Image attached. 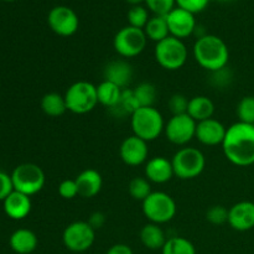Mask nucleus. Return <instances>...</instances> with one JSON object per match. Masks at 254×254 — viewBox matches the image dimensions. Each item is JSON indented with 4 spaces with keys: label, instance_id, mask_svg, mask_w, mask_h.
Listing matches in <instances>:
<instances>
[{
    "label": "nucleus",
    "instance_id": "nucleus-1",
    "mask_svg": "<svg viewBox=\"0 0 254 254\" xmlns=\"http://www.w3.org/2000/svg\"><path fill=\"white\" fill-rule=\"evenodd\" d=\"M226 159L233 165L246 168L254 164V124L237 123L227 128L222 143Z\"/></svg>",
    "mask_w": 254,
    "mask_h": 254
},
{
    "label": "nucleus",
    "instance_id": "nucleus-2",
    "mask_svg": "<svg viewBox=\"0 0 254 254\" xmlns=\"http://www.w3.org/2000/svg\"><path fill=\"white\" fill-rule=\"evenodd\" d=\"M192 52L196 62L208 72L225 68L230 60L227 44L216 35L206 34L198 37L193 45Z\"/></svg>",
    "mask_w": 254,
    "mask_h": 254
},
{
    "label": "nucleus",
    "instance_id": "nucleus-3",
    "mask_svg": "<svg viewBox=\"0 0 254 254\" xmlns=\"http://www.w3.org/2000/svg\"><path fill=\"white\" fill-rule=\"evenodd\" d=\"M133 135L146 143L158 139L165 129L164 117L155 107H140L130 117Z\"/></svg>",
    "mask_w": 254,
    "mask_h": 254
},
{
    "label": "nucleus",
    "instance_id": "nucleus-4",
    "mask_svg": "<svg viewBox=\"0 0 254 254\" xmlns=\"http://www.w3.org/2000/svg\"><path fill=\"white\" fill-rule=\"evenodd\" d=\"M141 210L149 222L161 226L175 217L178 206L169 193L164 191H153L141 202Z\"/></svg>",
    "mask_w": 254,
    "mask_h": 254
},
{
    "label": "nucleus",
    "instance_id": "nucleus-5",
    "mask_svg": "<svg viewBox=\"0 0 254 254\" xmlns=\"http://www.w3.org/2000/svg\"><path fill=\"white\" fill-rule=\"evenodd\" d=\"M171 163L175 176L181 180H192L203 173L206 158L197 148L184 146L174 154Z\"/></svg>",
    "mask_w": 254,
    "mask_h": 254
},
{
    "label": "nucleus",
    "instance_id": "nucleus-6",
    "mask_svg": "<svg viewBox=\"0 0 254 254\" xmlns=\"http://www.w3.org/2000/svg\"><path fill=\"white\" fill-rule=\"evenodd\" d=\"M67 111L73 114H87L98 104L97 86L88 81H77L64 93Z\"/></svg>",
    "mask_w": 254,
    "mask_h": 254
},
{
    "label": "nucleus",
    "instance_id": "nucleus-7",
    "mask_svg": "<svg viewBox=\"0 0 254 254\" xmlns=\"http://www.w3.org/2000/svg\"><path fill=\"white\" fill-rule=\"evenodd\" d=\"M154 56L159 66L164 69L176 71L186 64L189 52L183 40L169 36L155 45Z\"/></svg>",
    "mask_w": 254,
    "mask_h": 254
},
{
    "label": "nucleus",
    "instance_id": "nucleus-8",
    "mask_svg": "<svg viewBox=\"0 0 254 254\" xmlns=\"http://www.w3.org/2000/svg\"><path fill=\"white\" fill-rule=\"evenodd\" d=\"M14 190L30 196L36 195L44 189L46 176L39 165L32 163H24L17 165L11 173Z\"/></svg>",
    "mask_w": 254,
    "mask_h": 254
},
{
    "label": "nucleus",
    "instance_id": "nucleus-9",
    "mask_svg": "<svg viewBox=\"0 0 254 254\" xmlns=\"http://www.w3.org/2000/svg\"><path fill=\"white\" fill-rule=\"evenodd\" d=\"M148 37L143 29L124 26L114 35L113 47L123 59H133L145 50Z\"/></svg>",
    "mask_w": 254,
    "mask_h": 254
},
{
    "label": "nucleus",
    "instance_id": "nucleus-10",
    "mask_svg": "<svg viewBox=\"0 0 254 254\" xmlns=\"http://www.w3.org/2000/svg\"><path fill=\"white\" fill-rule=\"evenodd\" d=\"M96 241V230L87 221H76L64 228L62 242L68 251L73 253H83L93 246Z\"/></svg>",
    "mask_w": 254,
    "mask_h": 254
},
{
    "label": "nucleus",
    "instance_id": "nucleus-11",
    "mask_svg": "<svg viewBox=\"0 0 254 254\" xmlns=\"http://www.w3.org/2000/svg\"><path fill=\"white\" fill-rule=\"evenodd\" d=\"M196 123L188 113L180 116H173L165 124L166 138L170 143L179 146H185L196 135Z\"/></svg>",
    "mask_w": 254,
    "mask_h": 254
},
{
    "label": "nucleus",
    "instance_id": "nucleus-12",
    "mask_svg": "<svg viewBox=\"0 0 254 254\" xmlns=\"http://www.w3.org/2000/svg\"><path fill=\"white\" fill-rule=\"evenodd\" d=\"M47 24L56 35L68 37L76 34L78 30L79 19L71 7L59 5L50 10L47 15Z\"/></svg>",
    "mask_w": 254,
    "mask_h": 254
},
{
    "label": "nucleus",
    "instance_id": "nucleus-13",
    "mask_svg": "<svg viewBox=\"0 0 254 254\" xmlns=\"http://www.w3.org/2000/svg\"><path fill=\"white\" fill-rule=\"evenodd\" d=\"M169 31L170 36L176 39L184 40L193 34L196 30V19L195 14L188 11L181 7H174L168 15H166Z\"/></svg>",
    "mask_w": 254,
    "mask_h": 254
},
{
    "label": "nucleus",
    "instance_id": "nucleus-14",
    "mask_svg": "<svg viewBox=\"0 0 254 254\" xmlns=\"http://www.w3.org/2000/svg\"><path fill=\"white\" fill-rule=\"evenodd\" d=\"M148 143L135 135L124 139L119 148V156L122 161L128 166L143 165L148 161Z\"/></svg>",
    "mask_w": 254,
    "mask_h": 254
},
{
    "label": "nucleus",
    "instance_id": "nucleus-15",
    "mask_svg": "<svg viewBox=\"0 0 254 254\" xmlns=\"http://www.w3.org/2000/svg\"><path fill=\"white\" fill-rule=\"evenodd\" d=\"M228 225L238 232L254 228V202L240 201L228 208Z\"/></svg>",
    "mask_w": 254,
    "mask_h": 254
},
{
    "label": "nucleus",
    "instance_id": "nucleus-16",
    "mask_svg": "<svg viewBox=\"0 0 254 254\" xmlns=\"http://www.w3.org/2000/svg\"><path fill=\"white\" fill-rule=\"evenodd\" d=\"M226 131H227V128L220 121L210 118L198 122L196 126L195 138H197V140L206 146L222 145Z\"/></svg>",
    "mask_w": 254,
    "mask_h": 254
},
{
    "label": "nucleus",
    "instance_id": "nucleus-17",
    "mask_svg": "<svg viewBox=\"0 0 254 254\" xmlns=\"http://www.w3.org/2000/svg\"><path fill=\"white\" fill-rule=\"evenodd\" d=\"M145 178L153 184H166L175 176L171 160L165 156H154L145 163Z\"/></svg>",
    "mask_w": 254,
    "mask_h": 254
},
{
    "label": "nucleus",
    "instance_id": "nucleus-18",
    "mask_svg": "<svg viewBox=\"0 0 254 254\" xmlns=\"http://www.w3.org/2000/svg\"><path fill=\"white\" fill-rule=\"evenodd\" d=\"M2 207L7 217L14 221H21L31 212V198L25 193L14 190L2 201Z\"/></svg>",
    "mask_w": 254,
    "mask_h": 254
},
{
    "label": "nucleus",
    "instance_id": "nucleus-19",
    "mask_svg": "<svg viewBox=\"0 0 254 254\" xmlns=\"http://www.w3.org/2000/svg\"><path fill=\"white\" fill-rule=\"evenodd\" d=\"M103 76L104 81L112 82L122 89H127L133 79V68L130 64L124 60H114L104 67Z\"/></svg>",
    "mask_w": 254,
    "mask_h": 254
},
{
    "label": "nucleus",
    "instance_id": "nucleus-20",
    "mask_svg": "<svg viewBox=\"0 0 254 254\" xmlns=\"http://www.w3.org/2000/svg\"><path fill=\"white\" fill-rule=\"evenodd\" d=\"M78 195L83 198H92L98 195L103 186L102 175L96 169H86L76 176Z\"/></svg>",
    "mask_w": 254,
    "mask_h": 254
},
{
    "label": "nucleus",
    "instance_id": "nucleus-21",
    "mask_svg": "<svg viewBox=\"0 0 254 254\" xmlns=\"http://www.w3.org/2000/svg\"><path fill=\"white\" fill-rule=\"evenodd\" d=\"M9 246L16 254H32L39 246V240L34 231L19 228L10 236Z\"/></svg>",
    "mask_w": 254,
    "mask_h": 254
},
{
    "label": "nucleus",
    "instance_id": "nucleus-22",
    "mask_svg": "<svg viewBox=\"0 0 254 254\" xmlns=\"http://www.w3.org/2000/svg\"><path fill=\"white\" fill-rule=\"evenodd\" d=\"M139 237H140L141 245L151 251L163 250L164 245H165L166 241H168L165 232H164L163 228L160 227V225H156V223L151 222L143 226V228L140 230Z\"/></svg>",
    "mask_w": 254,
    "mask_h": 254
},
{
    "label": "nucleus",
    "instance_id": "nucleus-23",
    "mask_svg": "<svg viewBox=\"0 0 254 254\" xmlns=\"http://www.w3.org/2000/svg\"><path fill=\"white\" fill-rule=\"evenodd\" d=\"M215 113V103L206 96H196L190 98L188 107V114L196 122L210 119Z\"/></svg>",
    "mask_w": 254,
    "mask_h": 254
},
{
    "label": "nucleus",
    "instance_id": "nucleus-24",
    "mask_svg": "<svg viewBox=\"0 0 254 254\" xmlns=\"http://www.w3.org/2000/svg\"><path fill=\"white\" fill-rule=\"evenodd\" d=\"M123 89L117 84L108 81H102L97 86V97H98V103L104 106L106 108L112 109L118 104L121 101Z\"/></svg>",
    "mask_w": 254,
    "mask_h": 254
},
{
    "label": "nucleus",
    "instance_id": "nucleus-25",
    "mask_svg": "<svg viewBox=\"0 0 254 254\" xmlns=\"http://www.w3.org/2000/svg\"><path fill=\"white\" fill-rule=\"evenodd\" d=\"M41 109L46 116L57 118L64 114L67 111V104L64 96L57 92H50L41 98Z\"/></svg>",
    "mask_w": 254,
    "mask_h": 254
},
{
    "label": "nucleus",
    "instance_id": "nucleus-26",
    "mask_svg": "<svg viewBox=\"0 0 254 254\" xmlns=\"http://www.w3.org/2000/svg\"><path fill=\"white\" fill-rule=\"evenodd\" d=\"M144 32L149 40L156 42V44L163 41L164 39L170 36L166 17L160 16V15H154L153 17L149 19L148 24L144 27Z\"/></svg>",
    "mask_w": 254,
    "mask_h": 254
},
{
    "label": "nucleus",
    "instance_id": "nucleus-27",
    "mask_svg": "<svg viewBox=\"0 0 254 254\" xmlns=\"http://www.w3.org/2000/svg\"><path fill=\"white\" fill-rule=\"evenodd\" d=\"M138 108H140V107H139L138 102H136L135 96L133 93V89L127 88L123 89L121 101L118 102V104L116 107H113L111 109V112L117 117H131V114Z\"/></svg>",
    "mask_w": 254,
    "mask_h": 254
},
{
    "label": "nucleus",
    "instance_id": "nucleus-28",
    "mask_svg": "<svg viewBox=\"0 0 254 254\" xmlns=\"http://www.w3.org/2000/svg\"><path fill=\"white\" fill-rule=\"evenodd\" d=\"M161 254H196V248L188 238L175 236L168 238L161 250Z\"/></svg>",
    "mask_w": 254,
    "mask_h": 254
},
{
    "label": "nucleus",
    "instance_id": "nucleus-29",
    "mask_svg": "<svg viewBox=\"0 0 254 254\" xmlns=\"http://www.w3.org/2000/svg\"><path fill=\"white\" fill-rule=\"evenodd\" d=\"M133 93L139 107H154L156 98H158L156 87L150 82L139 83L135 88H133Z\"/></svg>",
    "mask_w": 254,
    "mask_h": 254
},
{
    "label": "nucleus",
    "instance_id": "nucleus-30",
    "mask_svg": "<svg viewBox=\"0 0 254 254\" xmlns=\"http://www.w3.org/2000/svg\"><path fill=\"white\" fill-rule=\"evenodd\" d=\"M128 192L134 200L143 202L153 191H151V183L146 178L136 176L131 179L128 185Z\"/></svg>",
    "mask_w": 254,
    "mask_h": 254
},
{
    "label": "nucleus",
    "instance_id": "nucleus-31",
    "mask_svg": "<svg viewBox=\"0 0 254 254\" xmlns=\"http://www.w3.org/2000/svg\"><path fill=\"white\" fill-rule=\"evenodd\" d=\"M237 116L242 123L254 124V96H246L237 106Z\"/></svg>",
    "mask_w": 254,
    "mask_h": 254
},
{
    "label": "nucleus",
    "instance_id": "nucleus-32",
    "mask_svg": "<svg viewBox=\"0 0 254 254\" xmlns=\"http://www.w3.org/2000/svg\"><path fill=\"white\" fill-rule=\"evenodd\" d=\"M149 14L148 10L141 5H136V6H131L130 10L128 11V22L129 26L138 27V29H143L149 21Z\"/></svg>",
    "mask_w": 254,
    "mask_h": 254
},
{
    "label": "nucleus",
    "instance_id": "nucleus-33",
    "mask_svg": "<svg viewBox=\"0 0 254 254\" xmlns=\"http://www.w3.org/2000/svg\"><path fill=\"white\" fill-rule=\"evenodd\" d=\"M206 220L215 226L225 225L228 222V208L222 205L211 206L206 212Z\"/></svg>",
    "mask_w": 254,
    "mask_h": 254
},
{
    "label": "nucleus",
    "instance_id": "nucleus-34",
    "mask_svg": "<svg viewBox=\"0 0 254 254\" xmlns=\"http://www.w3.org/2000/svg\"><path fill=\"white\" fill-rule=\"evenodd\" d=\"M188 97L184 96L181 93H175L170 97L169 99V111L171 112L173 116H180V114L188 113V107H189Z\"/></svg>",
    "mask_w": 254,
    "mask_h": 254
},
{
    "label": "nucleus",
    "instance_id": "nucleus-35",
    "mask_svg": "<svg viewBox=\"0 0 254 254\" xmlns=\"http://www.w3.org/2000/svg\"><path fill=\"white\" fill-rule=\"evenodd\" d=\"M145 4L155 15L166 16L175 7L176 0H145Z\"/></svg>",
    "mask_w": 254,
    "mask_h": 254
},
{
    "label": "nucleus",
    "instance_id": "nucleus-36",
    "mask_svg": "<svg viewBox=\"0 0 254 254\" xmlns=\"http://www.w3.org/2000/svg\"><path fill=\"white\" fill-rule=\"evenodd\" d=\"M59 193L64 200H72V198L79 196L76 180L66 179V180L61 181V184L59 185Z\"/></svg>",
    "mask_w": 254,
    "mask_h": 254
},
{
    "label": "nucleus",
    "instance_id": "nucleus-37",
    "mask_svg": "<svg viewBox=\"0 0 254 254\" xmlns=\"http://www.w3.org/2000/svg\"><path fill=\"white\" fill-rule=\"evenodd\" d=\"M210 0H176V4L181 9H185L192 14L203 11L207 7Z\"/></svg>",
    "mask_w": 254,
    "mask_h": 254
},
{
    "label": "nucleus",
    "instance_id": "nucleus-38",
    "mask_svg": "<svg viewBox=\"0 0 254 254\" xmlns=\"http://www.w3.org/2000/svg\"><path fill=\"white\" fill-rule=\"evenodd\" d=\"M232 78V74L228 71L227 67L222 69H218V71L211 72V82L215 87H225L228 86Z\"/></svg>",
    "mask_w": 254,
    "mask_h": 254
},
{
    "label": "nucleus",
    "instance_id": "nucleus-39",
    "mask_svg": "<svg viewBox=\"0 0 254 254\" xmlns=\"http://www.w3.org/2000/svg\"><path fill=\"white\" fill-rule=\"evenodd\" d=\"M14 191L11 175L0 171V201H4Z\"/></svg>",
    "mask_w": 254,
    "mask_h": 254
},
{
    "label": "nucleus",
    "instance_id": "nucleus-40",
    "mask_svg": "<svg viewBox=\"0 0 254 254\" xmlns=\"http://www.w3.org/2000/svg\"><path fill=\"white\" fill-rule=\"evenodd\" d=\"M87 222L91 225V227L93 228V230L97 231L99 230V228L103 227V225L106 223V216H104V213L99 212V211H96V212H93L91 216H89Z\"/></svg>",
    "mask_w": 254,
    "mask_h": 254
},
{
    "label": "nucleus",
    "instance_id": "nucleus-41",
    "mask_svg": "<svg viewBox=\"0 0 254 254\" xmlns=\"http://www.w3.org/2000/svg\"><path fill=\"white\" fill-rule=\"evenodd\" d=\"M106 254H134L133 250L129 247L128 245L124 243H117V245L112 246Z\"/></svg>",
    "mask_w": 254,
    "mask_h": 254
},
{
    "label": "nucleus",
    "instance_id": "nucleus-42",
    "mask_svg": "<svg viewBox=\"0 0 254 254\" xmlns=\"http://www.w3.org/2000/svg\"><path fill=\"white\" fill-rule=\"evenodd\" d=\"M127 2H129V4L131 5V6H136V5H140L141 2L145 1V0H126Z\"/></svg>",
    "mask_w": 254,
    "mask_h": 254
},
{
    "label": "nucleus",
    "instance_id": "nucleus-43",
    "mask_svg": "<svg viewBox=\"0 0 254 254\" xmlns=\"http://www.w3.org/2000/svg\"><path fill=\"white\" fill-rule=\"evenodd\" d=\"M220 1H232V0H220Z\"/></svg>",
    "mask_w": 254,
    "mask_h": 254
},
{
    "label": "nucleus",
    "instance_id": "nucleus-44",
    "mask_svg": "<svg viewBox=\"0 0 254 254\" xmlns=\"http://www.w3.org/2000/svg\"><path fill=\"white\" fill-rule=\"evenodd\" d=\"M5 1H14V0H5Z\"/></svg>",
    "mask_w": 254,
    "mask_h": 254
}]
</instances>
